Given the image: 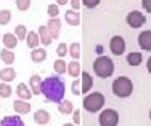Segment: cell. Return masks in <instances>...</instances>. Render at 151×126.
Returning <instances> with one entry per match:
<instances>
[{"label": "cell", "instance_id": "cell-1", "mask_svg": "<svg viewBox=\"0 0 151 126\" xmlns=\"http://www.w3.org/2000/svg\"><path fill=\"white\" fill-rule=\"evenodd\" d=\"M42 94L45 96L47 101L50 102H61L66 93V86L64 81L60 77H48L42 80Z\"/></svg>", "mask_w": 151, "mask_h": 126}, {"label": "cell", "instance_id": "cell-2", "mask_svg": "<svg viewBox=\"0 0 151 126\" xmlns=\"http://www.w3.org/2000/svg\"><path fill=\"white\" fill-rule=\"evenodd\" d=\"M93 72L98 75L100 78H108L114 74V62L109 56L100 55L93 61Z\"/></svg>", "mask_w": 151, "mask_h": 126}, {"label": "cell", "instance_id": "cell-3", "mask_svg": "<svg viewBox=\"0 0 151 126\" xmlns=\"http://www.w3.org/2000/svg\"><path fill=\"white\" fill-rule=\"evenodd\" d=\"M105 102H106V99L101 93H90V94H87L84 98L82 105H84V109L87 110V112L95 113V112H100V110H101V107L105 105Z\"/></svg>", "mask_w": 151, "mask_h": 126}, {"label": "cell", "instance_id": "cell-4", "mask_svg": "<svg viewBox=\"0 0 151 126\" xmlns=\"http://www.w3.org/2000/svg\"><path fill=\"white\" fill-rule=\"evenodd\" d=\"M113 93L117 98H129L134 93V83L129 77H119L113 81Z\"/></svg>", "mask_w": 151, "mask_h": 126}, {"label": "cell", "instance_id": "cell-5", "mask_svg": "<svg viewBox=\"0 0 151 126\" xmlns=\"http://www.w3.org/2000/svg\"><path fill=\"white\" fill-rule=\"evenodd\" d=\"M100 126H117L119 123V113L114 109H106L98 115Z\"/></svg>", "mask_w": 151, "mask_h": 126}, {"label": "cell", "instance_id": "cell-6", "mask_svg": "<svg viewBox=\"0 0 151 126\" xmlns=\"http://www.w3.org/2000/svg\"><path fill=\"white\" fill-rule=\"evenodd\" d=\"M145 23H146L145 14L140 13V11H137V10H134V11H130V13L127 14V24H129V26H130L132 29L142 27Z\"/></svg>", "mask_w": 151, "mask_h": 126}, {"label": "cell", "instance_id": "cell-7", "mask_svg": "<svg viewBox=\"0 0 151 126\" xmlns=\"http://www.w3.org/2000/svg\"><path fill=\"white\" fill-rule=\"evenodd\" d=\"M109 50L114 56H121L122 53L125 51V40L122 37H119V35L113 37L109 42Z\"/></svg>", "mask_w": 151, "mask_h": 126}, {"label": "cell", "instance_id": "cell-8", "mask_svg": "<svg viewBox=\"0 0 151 126\" xmlns=\"http://www.w3.org/2000/svg\"><path fill=\"white\" fill-rule=\"evenodd\" d=\"M47 29H48L52 38H58L60 37V30H61V21L58 18H50L48 24H47Z\"/></svg>", "mask_w": 151, "mask_h": 126}, {"label": "cell", "instance_id": "cell-9", "mask_svg": "<svg viewBox=\"0 0 151 126\" xmlns=\"http://www.w3.org/2000/svg\"><path fill=\"white\" fill-rule=\"evenodd\" d=\"M138 45L145 51H151V30H143L138 35Z\"/></svg>", "mask_w": 151, "mask_h": 126}, {"label": "cell", "instance_id": "cell-10", "mask_svg": "<svg viewBox=\"0 0 151 126\" xmlns=\"http://www.w3.org/2000/svg\"><path fill=\"white\" fill-rule=\"evenodd\" d=\"M13 109H15L16 113L26 115V113L31 112V104L27 102V101H24V99H16L15 102H13Z\"/></svg>", "mask_w": 151, "mask_h": 126}, {"label": "cell", "instance_id": "cell-11", "mask_svg": "<svg viewBox=\"0 0 151 126\" xmlns=\"http://www.w3.org/2000/svg\"><path fill=\"white\" fill-rule=\"evenodd\" d=\"M64 19H66V23L69 24V26H79L81 24V13L77 11V10H68L66 13H64Z\"/></svg>", "mask_w": 151, "mask_h": 126}, {"label": "cell", "instance_id": "cell-12", "mask_svg": "<svg viewBox=\"0 0 151 126\" xmlns=\"http://www.w3.org/2000/svg\"><path fill=\"white\" fill-rule=\"evenodd\" d=\"M81 81H82V94H88V91L93 88V77L88 72H82L81 74Z\"/></svg>", "mask_w": 151, "mask_h": 126}, {"label": "cell", "instance_id": "cell-13", "mask_svg": "<svg viewBox=\"0 0 151 126\" xmlns=\"http://www.w3.org/2000/svg\"><path fill=\"white\" fill-rule=\"evenodd\" d=\"M0 126H26L19 115H10L0 120Z\"/></svg>", "mask_w": 151, "mask_h": 126}, {"label": "cell", "instance_id": "cell-14", "mask_svg": "<svg viewBox=\"0 0 151 126\" xmlns=\"http://www.w3.org/2000/svg\"><path fill=\"white\" fill-rule=\"evenodd\" d=\"M29 88H31V91H32V94H35V96H39L42 93V78L39 77L37 74H34V75H31V78H29Z\"/></svg>", "mask_w": 151, "mask_h": 126}, {"label": "cell", "instance_id": "cell-15", "mask_svg": "<svg viewBox=\"0 0 151 126\" xmlns=\"http://www.w3.org/2000/svg\"><path fill=\"white\" fill-rule=\"evenodd\" d=\"M66 72L71 75V77H81L82 74V69H81V62H79V59H73L71 62H68V69Z\"/></svg>", "mask_w": 151, "mask_h": 126}, {"label": "cell", "instance_id": "cell-16", "mask_svg": "<svg viewBox=\"0 0 151 126\" xmlns=\"http://www.w3.org/2000/svg\"><path fill=\"white\" fill-rule=\"evenodd\" d=\"M16 94L19 96V99H24V101H29L32 98V91H31L29 85H26V83H19L16 86Z\"/></svg>", "mask_w": 151, "mask_h": 126}, {"label": "cell", "instance_id": "cell-17", "mask_svg": "<svg viewBox=\"0 0 151 126\" xmlns=\"http://www.w3.org/2000/svg\"><path fill=\"white\" fill-rule=\"evenodd\" d=\"M47 59V50L45 48H34L31 51V61L32 62H44V61Z\"/></svg>", "mask_w": 151, "mask_h": 126}, {"label": "cell", "instance_id": "cell-18", "mask_svg": "<svg viewBox=\"0 0 151 126\" xmlns=\"http://www.w3.org/2000/svg\"><path fill=\"white\" fill-rule=\"evenodd\" d=\"M2 42H3V45H5V48L13 50V48H16V45H18V37L15 34H12V32H6L5 35H2Z\"/></svg>", "mask_w": 151, "mask_h": 126}, {"label": "cell", "instance_id": "cell-19", "mask_svg": "<svg viewBox=\"0 0 151 126\" xmlns=\"http://www.w3.org/2000/svg\"><path fill=\"white\" fill-rule=\"evenodd\" d=\"M16 78V70L13 67H6V69L0 70V80L5 81V83H10Z\"/></svg>", "mask_w": 151, "mask_h": 126}, {"label": "cell", "instance_id": "cell-20", "mask_svg": "<svg viewBox=\"0 0 151 126\" xmlns=\"http://www.w3.org/2000/svg\"><path fill=\"white\" fill-rule=\"evenodd\" d=\"M39 38H40V43L44 46H48L50 43L53 42V38H52V35H50L47 26H40V27H39Z\"/></svg>", "mask_w": 151, "mask_h": 126}, {"label": "cell", "instance_id": "cell-21", "mask_svg": "<svg viewBox=\"0 0 151 126\" xmlns=\"http://www.w3.org/2000/svg\"><path fill=\"white\" fill-rule=\"evenodd\" d=\"M34 121L37 125H48L50 123V113L44 109L37 110V112L34 113Z\"/></svg>", "mask_w": 151, "mask_h": 126}, {"label": "cell", "instance_id": "cell-22", "mask_svg": "<svg viewBox=\"0 0 151 126\" xmlns=\"http://www.w3.org/2000/svg\"><path fill=\"white\" fill-rule=\"evenodd\" d=\"M58 112L63 115H71L74 112L73 102L71 101H61V102H58Z\"/></svg>", "mask_w": 151, "mask_h": 126}, {"label": "cell", "instance_id": "cell-23", "mask_svg": "<svg viewBox=\"0 0 151 126\" xmlns=\"http://www.w3.org/2000/svg\"><path fill=\"white\" fill-rule=\"evenodd\" d=\"M26 43L29 48H37L39 43H40V38H39V34L37 32H27V37H26Z\"/></svg>", "mask_w": 151, "mask_h": 126}, {"label": "cell", "instance_id": "cell-24", "mask_svg": "<svg viewBox=\"0 0 151 126\" xmlns=\"http://www.w3.org/2000/svg\"><path fill=\"white\" fill-rule=\"evenodd\" d=\"M0 59H2L5 64H13L15 62V53H13L10 48H3L2 51H0Z\"/></svg>", "mask_w": 151, "mask_h": 126}, {"label": "cell", "instance_id": "cell-25", "mask_svg": "<svg viewBox=\"0 0 151 126\" xmlns=\"http://www.w3.org/2000/svg\"><path fill=\"white\" fill-rule=\"evenodd\" d=\"M142 61H143V56H142V53H138V51H134V53H129L127 55L129 66H140Z\"/></svg>", "mask_w": 151, "mask_h": 126}, {"label": "cell", "instance_id": "cell-26", "mask_svg": "<svg viewBox=\"0 0 151 126\" xmlns=\"http://www.w3.org/2000/svg\"><path fill=\"white\" fill-rule=\"evenodd\" d=\"M53 69H55V72H56V74H60V75H63L64 72H66L68 62L64 61V57H58V59L53 62Z\"/></svg>", "mask_w": 151, "mask_h": 126}, {"label": "cell", "instance_id": "cell-27", "mask_svg": "<svg viewBox=\"0 0 151 126\" xmlns=\"http://www.w3.org/2000/svg\"><path fill=\"white\" fill-rule=\"evenodd\" d=\"M12 21V11L10 10H0V26H6Z\"/></svg>", "mask_w": 151, "mask_h": 126}, {"label": "cell", "instance_id": "cell-28", "mask_svg": "<svg viewBox=\"0 0 151 126\" xmlns=\"http://www.w3.org/2000/svg\"><path fill=\"white\" fill-rule=\"evenodd\" d=\"M15 35L18 37V40H26V37H27V29L24 24H19V26H16L15 29Z\"/></svg>", "mask_w": 151, "mask_h": 126}, {"label": "cell", "instance_id": "cell-29", "mask_svg": "<svg viewBox=\"0 0 151 126\" xmlns=\"http://www.w3.org/2000/svg\"><path fill=\"white\" fill-rule=\"evenodd\" d=\"M69 55L73 56V59H79V57H81V43H77V42L71 43Z\"/></svg>", "mask_w": 151, "mask_h": 126}, {"label": "cell", "instance_id": "cell-30", "mask_svg": "<svg viewBox=\"0 0 151 126\" xmlns=\"http://www.w3.org/2000/svg\"><path fill=\"white\" fill-rule=\"evenodd\" d=\"M12 96V86L8 83H0V98H10Z\"/></svg>", "mask_w": 151, "mask_h": 126}, {"label": "cell", "instance_id": "cell-31", "mask_svg": "<svg viewBox=\"0 0 151 126\" xmlns=\"http://www.w3.org/2000/svg\"><path fill=\"white\" fill-rule=\"evenodd\" d=\"M47 13H48L50 18H56L60 14V5H56V3H52V5H48V8H47Z\"/></svg>", "mask_w": 151, "mask_h": 126}, {"label": "cell", "instance_id": "cell-32", "mask_svg": "<svg viewBox=\"0 0 151 126\" xmlns=\"http://www.w3.org/2000/svg\"><path fill=\"white\" fill-rule=\"evenodd\" d=\"M71 91H73V94H76V96L82 94V81L76 78V80L73 81V85H71Z\"/></svg>", "mask_w": 151, "mask_h": 126}, {"label": "cell", "instance_id": "cell-33", "mask_svg": "<svg viewBox=\"0 0 151 126\" xmlns=\"http://www.w3.org/2000/svg\"><path fill=\"white\" fill-rule=\"evenodd\" d=\"M31 6V0H16V8L19 11H26Z\"/></svg>", "mask_w": 151, "mask_h": 126}, {"label": "cell", "instance_id": "cell-34", "mask_svg": "<svg viewBox=\"0 0 151 126\" xmlns=\"http://www.w3.org/2000/svg\"><path fill=\"white\" fill-rule=\"evenodd\" d=\"M68 53H69V46H68L66 43H60L58 48H56V55H58L60 57H64Z\"/></svg>", "mask_w": 151, "mask_h": 126}, {"label": "cell", "instance_id": "cell-35", "mask_svg": "<svg viewBox=\"0 0 151 126\" xmlns=\"http://www.w3.org/2000/svg\"><path fill=\"white\" fill-rule=\"evenodd\" d=\"M100 2H101V0H82V3H84L87 8H95V6L100 5Z\"/></svg>", "mask_w": 151, "mask_h": 126}, {"label": "cell", "instance_id": "cell-36", "mask_svg": "<svg viewBox=\"0 0 151 126\" xmlns=\"http://www.w3.org/2000/svg\"><path fill=\"white\" fill-rule=\"evenodd\" d=\"M73 121H74V125H81V110L73 112Z\"/></svg>", "mask_w": 151, "mask_h": 126}, {"label": "cell", "instance_id": "cell-37", "mask_svg": "<svg viewBox=\"0 0 151 126\" xmlns=\"http://www.w3.org/2000/svg\"><path fill=\"white\" fill-rule=\"evenodd\" d=\"M142 6L146 13H151V0H142Z\"/></svg>", "mask_w": 151, "mask_h": 126}, {"label": "cell", "instance_id": "cell-38", "mask_svg": "<svg viewBox=\"0 0 151 126\" xmlns=\"http://www.w3.org/2000/svg\"><path fill=\"white\" fill-rule=\"evenodd\" d=\"M69 2H71L73 10H77L79 11V8H81V5H82V0H69Z\"/></svg>", "mask_w": 151, "mask_h": 126}, {"label": "cell", "instance_id": "cell-39", "mask_svg": "<svg viewBox=\"0 0 151 126\" xmlns=\"http://www.w3.org/2000/svg\"><path fill=\"white\" fill-rule=\"evenodd\" d=\"M146 69H148V72L151 74V56L148 57V61H146Z\"/></svg>", "mask_w": 151, "mask_h": 126}, {"label": "cell", "instance_id": "cell-40", "mask_svg": "<svg viewBox=\"0 0 151 126\" xmlns=\"http://www.w3.org/2000/svg\"><path fill=\"white\" fill-rule=\"evenodd\" d=\"M55 2H56V5H66L69 0H55Z\"/></svg>", "mask_w": 151, "mask_h": 126}, {"label": "cell", "instance_id": "cell-41", "mask_svg": "<svg viewBox=\"0 0 151 126\" xmlns=\"http://www.w3.org/2000/svg\"><path fill=\"white\" fill-rule=\"evenodd\" d=\"M96 53H98V55H101V53H103V46H96Z\"/></svg>", "mask_w": 151, "mask_h": 126}, {"label": "cell", "instance_id": "cell-42", "mask_svg": "<svg viewBox=\"0 0 151 126\" xmlns=\"http://www.w3.org/2000/svg\"><path fill=\"white\" fill-rule=\"evenodd\" d=\"M63 126H76V125H73V123H64Z\"/></svg>", "mask_w": 151, "mask_h": 126}, {"label": "cell", "instance_id": "cell-43", "mask_svg": "<svg viewBox=\"0 0 151 126\" xmlns=\"http://www.w3.org/2000/svg\"><path fill=\"white\" fill-rule=\"evenodd\" d=\"M150 120H151V110H150Z\"/></svg>", "mask_w": 151, "mask_h": 126}, {"label": "cell", "instance_id": "cell-44", "mask_svg": "<svg viewBox=\"0 0 151 126\" xmlns=\"http://www.w3.org/2000/svg\"><path fill=\"white\" fill-rule=\"evenodd\" d=\"M0 40H2V35H0Z\"/></svg>", "mask_w": 151, "mask_h": 126}]
</instances>
